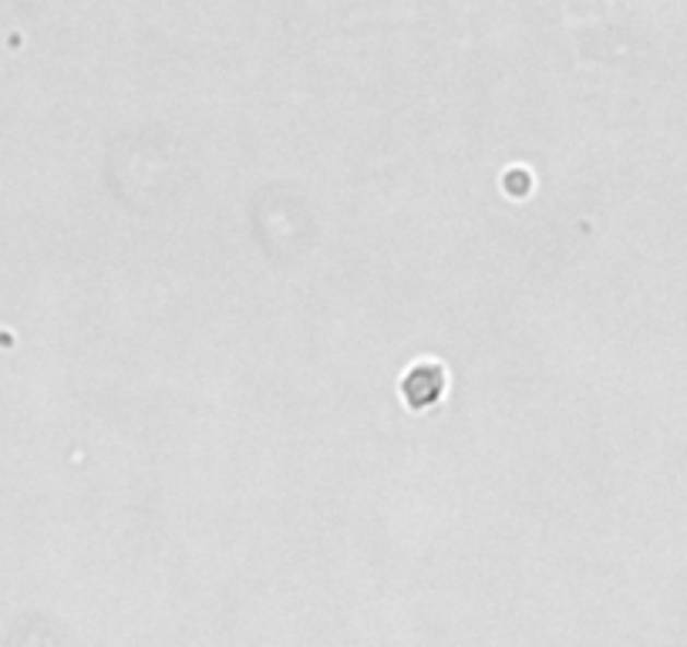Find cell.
<instances>
[{"mask_svg":"<svg viewBox=\"0 0 687 647\" xmlns=\"http://www.w3.org/2000/svg\"><path fill=\"white\" fill-rule=\"evenodd\" d=\"M441 391V372L438 368H415L404 381V395H408L412 404H428L435 401Z\"/></svg>","mask_w":687,"mask_h":647,"instance_id":"obj_1","label":"cell"}]
</instances>
